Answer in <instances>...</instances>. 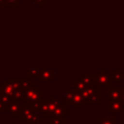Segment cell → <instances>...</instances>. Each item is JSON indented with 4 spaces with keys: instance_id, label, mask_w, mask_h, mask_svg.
Wrapping results in <instances>:
<instances>
[{
    "instance_id": "7",
    "label": "cell",
    "mask_w": 124,
    "mask_h": 124,
    "mask_svg": "<svg viewBox=\"0 0 124 124\" xmlns=\"http://www.w3.org/2000/svg\"><path fill=\"white\" fill-rule=\"evenodd\" d=\"M108 113H124V103L108 98Z\"/></svg>"
},
{
    "instance_id": "19",
    "label": "cell",
    "mask_w": 124,
    "mask_h": 124,
    "mask_svg": "<svg viewBox=\"0 0 124 124\" xmlns=\"http://www.w3.org/2000/svg\"><path fill=\"white\" fill-rule=\"evenodd\" d=\"M42 120H43V117H42V116H40V115H39V113L34 112V114H33L32 118H31L27 123H28V124H39L40 122H42Z\"/></svg>"
},
{
    "instance_id": "8",
    "label": "cell",
    "mask_w": 124,
    "mask_h": 124,
    "mask_svg": "<svg viewBox=\"0 0 124 124\" xmlns=\"http://www.w3.org/2000/svg\"><path fill=\"white\" fill-rule=\"evenodd\" d=\"M19 108H20V102L18 100H11V102L8 104V112L13 118L18 117Z\"/></svg>"
},
{
    "instance_id": "6",
    "label": "cell",
    "mask_w": 124,
    "mask_h": 124,
    "mask_svg": "<svg viewBox=\"0 0 124 124\" xmlns=\"http://www.w3.org/2000/svg\"><path fill=\"white\" fill-rule=\"evenodd\" d=\"M34 114V111L32 109V106L26 103L20 104V108H19V114L18 118L20 122H28Z\"/></svg>"
},
{
    "instance_id": "22",
    "label": "cell",
    "mask_w": 124,
    "mask_h": 124,
    "mask_svg": "<svg viewBox=\"0 0 124 124\" xmlns=\"http://www.w3.org/2000/svg\"><path fill=\"white\" fill-rule=\"evenodd\" d=\"M49 121L52 124H64V118L63 117H51Z\"/></svg>"
},
{
    "instance_id": "23",
    "label": "cell",
    "mask_w": 124,
    "mask_h": 124,
    "mask_svg": "<svg viewBox=\"0 0 124 124\" xmlns=\"http://www.w3.org/2000/svg\"><path fill=\"white\" fill-rule=\"evenodd\" d=\"M7 112H8V106L0 102V113H7Z\"/></svg>"
},
{
    "instance_id": "1",
    "label": "cell",
    "mask_w": 124,
    "mask_h": 124,
    "mask_svg": "<svg viewBox=\"0 0 124 124\" xmlns=\"http://www.w3.org/2000/svg\"><path fill=\"white\" fill-rule=\"evenodd\" d=\"M60 104V102L54 97V95L50 96L49 100H40L37 103L32 105V109L34 112L41 113L42 117L50 118L52 111L56 108V107Z\"/></svg>"
},
{
    "instance_id": "18",
    "label": "cell",
    "mask_w": 124,
    "mask_h": 124,
    "mask_svg": "<svg viewBox=\"0 0 124 124\" xmlns=\"http://www.w3.org/2000/svg\"><path fill=\"white\" fill-rule=\"evenodd\" d=\"M73 94H74V91L73 90H68L65 92L64 94V99H63V104L64 105H71V102H72V98H73Z\"/></svg>"
},
{
    "instance_id": "21",
    "label": "cell",
    "mask_w": 124,
    "mask_h": 124,
    "mask_svg": "<svg viewBox=\"0 0 124 124\" xmlns=\"http://www.w3.org/2000/svg\"><path fill=\"white\" fill-rule=\"evenodd\" d=\"M40 72V69H29L28 70V78L37 77Z\"/></svg>"
},
{
    "instance_id": "11",
    "label": "cell",
    "mask_w": 124,
    "mask_h": 124,
    "mask_svg": "<svg viewBox=\"0 0 124 124\" xmlns=\"http://www.w3.org/2000/svg\"><path fill=\"white\" fill-rule=\"evenodd\" d=\"M108 99L111 100H116V101H120V86H112L109 85L108 86Z\"/></svg>"
},
{
    "instance_id": "4",
    "label": "cell",
    "mask_w": 124,
    "mask_h": 124,
    "mask_svg": "<svg viewBox=\"0 0 124 124\" xmlns=\"http://www.w3.org/2000/svg\"><path fill=\"white\" fill-rule=\"evenodd\" d=\"M94 81L99 86H109L112 85V77L111 74L107 69H100L98 73L94 75Z\"/></svg>"
},
{
    "instance_id": "12",
    "label": "cell",
    "mask_w": 124,
    "mask_h": 124,
    "mask_svg": "<svg viewBox=\"0 0 124 124\" xmlns=\"http://www.w3.org/2000/svg\"><path fill=\"white\" fill-rule=\"evenodd\" d=\"M9 83H11L12 84V86L16 89V90H17V91H20V88H21V83H22V81L24 80V78H7L6 79ZM21 92V91H20Z\"/></svg>"
},
{
    "instance_id": "5",
    "label": "cell",
    "mask_w": 124,
    "mask_h": 124,
    "mask_svg": "<svg viewBox=\"0 0 124 124\" xmlns=\"http://www.w3.org/2000/svg\"><path fill=\"white\" fill-rule=\"evenodd\" d=\"M39 82H54L55 81V70L54 69H40L37 76Z\"/></svg>"
},
{
    "instance_id": "28",
    "label": "cell",
    "mask_w": 124,
    "mask_h": 124,
    "mask_svg": "<svg viewBox=\"0 0 124 124\" xmlns=\"http://www.w3.org/2000/svg\"><path fill=\"white\" fill-rule=\"evenodd\" d=\"M11 124H16V122H14V121H13V122H11Z\"/></svg>"
},
{
    "instance_id": "10",
    "label": "cell",
    "mask_w": 124,
    "mask_h": 124,
    "mask_svg": "<svg viewBox=\"0 0 124 124\" xmlns=\"http://www.w3.org/2000/svg\"><path fill=\"white\" fill-rule=\"evenodd\" d=\"M68 116H69V110H68L67 108H65L64 104H61V103H60V104L56 107V108L52 111L50 118H51V117H63V118H66V117H68Z\"/></svg>"
},
{
    "instance_id": "24",
    "label": "cell",
    "mask_w": 124,
    "mask_h": 124,
    "mask_svg": "<svg viewBox=\"0 0 124 124\" xmlns=\"http://www.w3.org/2000/svg\"><path fill=\"white\" fill-rule=\"evenodd\" d=\"M33 2H34L35 4H37L38 7H42L43 4H45V3L46 2V0H33Z\"/></svg>"
},
{
    "instance_id": "2",
    "label": "cell",
    "mask_w": 124,
    "mask_h": 124,
    "mask_svg": "<svg viewBox=\"0 0 124 124\" xmlns=\"http://www.w3.org/2000/svg\"><path fill=\"white\" fill-rule=\"evenodd\" d=\"M84 105H89V104H95L99 105L100 100H99V85L94 83L91 85H87L83 90L79 91Z\"/></svg>"
},
{
    "instance_id": "16",
    "label": "cell",
    "mask_w": 124,
    "mask_h": 124,
    "mask_svg": "<svg viewBox=\"0 0 124 124\" xmlns=\"http://www.w3.org/2000/svg\"><path fill=\"white\" fill-rule=\"evenodd\" d=\"M85 87H86V84L84 82H82L79 78H78L77 81H74L73 82V89L72 90H74V91H81Z\"/></svg>"
},
{
    "instance_id": "26",
    "label": "cell",
    "mask_w": 124,
    "mask_h": 124,
    "mask_svg": "<svg viewBox=\"0 0 124 124\" xmlns=\"http://www.w3.org/2000/svg\"><path fill=\"white\" fill-rule=\"evenodd\" d=\"M3 1H4V0H0V7H2V4H3Z\"/></svg>"
},
{
    "instance_id": "15",
    "label": "cell",
    "mask_w": 124,
    "mask_h": 124,
    "mask_svg": "<svg viewBox=\"0 0 124 124\" xmlns=\"http://www.w3.org/2000/svg\"><path fill=\"white\" fill-rule=\"evenodd\" d=\"M82 82H84L85 84H86V86L87 85H91V84H94L95 83V81H94V78H91V75L90 74H88V73H82L81 74V76H80V78H78Z\"/></svg>"
},
{
    "instance_id": "20",
    "label": "cell",
    "mask_w": 124,
    "mask_h": 124,
    "mask_svg": "<svg viewBox=\"0 0 124 124\" xmlns=\"http://www.w3.org/2000/svg\"><path fill=\"white\" fill-rule=\"evenodd\" d=\"M0 102H1V103H3V104H4V105H6V106H8V104L11 102L10 97H9L8 95H6V94H5V92H4L3 90L0 92Z\"/></svg>"
},
{
    "instance_id": "17",
    "label": "cell",
    "mask_w": 124,
    "mask_h": 124,
    "mask_svg": "<svg viewBox=\"0 0 124 124\" xmlns=\"http://www.w3.org/2000/svg\"><path fill=\"white\" fill-rule=\"evenodd\" d=\"M20 0H4L2 7H19Z\"/></svg>"
},
{
    "instance_id": "3",
    "label": "cell",
    "mask_w": 124,
    "mask_h": 124,
    "mask_svg": "<svg viewBox=\"0 0 124 124\" xmlns=\"http://www.w3.org/2000/svg\"><path fill=\"white\" fill-rule=\"evenodd\" d=\"M42 91L39 90V88L37 86H32L30 88H28L27 90L22 92V100L23 103L29 104V105H33L35 103H37L38 101L42 100Z\"/></svg>"
},
{
    "instance_id": "27",
    "label": "cell",
    "mask_w": 124,
    "mask_h": 124,
    "mask_svg": "<svg viewBox=\"0 0 124 124\" xmlns=\"http://www.w3.org/2000/svg\"><path fill=\"white\" fill-rule=\"evenodd\" d=\"M46 124H52V123H51V122H50V121H47V122H46Z\"/></svg>"
},
{
    "instance_id": "9",
    "label": "cell",
    "mask_w": 124,
    "mask_h": 124,
    "mask_svg": "<svg viewBox=\"0 0 124 124\" xmlns=\"http://www.w3.org/2000/svg\"><path fill=\"white\" fill-rule=\"evenodd\" d=\"M73 91H74V90H73ZM71 105H72L73 108H75V109H80V108H82V105H84L83 99H82V97H81L79 91H74Z\"/></svg>"
},
{
    "instance_id": "14",
    "label": "cell",
    "mask_w": 124,
    "mask_h": 124,
    "mask_svg": "<svg viewBox=\"0 0 124 124\" xmlns=\"http://www.w3.org/2000/svg\"><path fill=\"white\" fill-rule=\"evenodd\" d=\"M112 117H100L99 118V124H117V116L116 113H111Z\"/></svg>"
},
{
    "instance_id": "25",
    "label": "cell",
    "mask_w": 124,
    "mask_h": 124,
    "mask_svg": "<svg viewBox=\"0 0 124 124\" xmlns=\"http://www.w3.org/2000/svg\"><path fill=\"white\" fill-rule=\"evenodd\" d=\"M120 102L124 103V86H120Z\"/></svg>"
},
{
    "instance_id": "13",
    "label": "cell",
    "mask_w": 124,
    "mask_h": 124,
    "mask_svg": "<svg viewBox=\"0 0 124 124\" xmlns=\"http://www.w3.org/2000/svg\"><path fill=\"white\" fill-rule=\"evenodd\" d=\"M111 77H112V81L113 82H119L124 78V73L120 69H114L111 71Z\"/></svg>"
}]
</instances>
